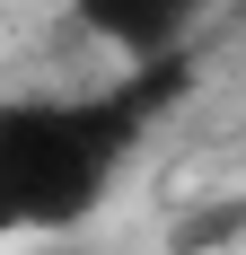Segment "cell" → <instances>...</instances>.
<instances>
[{"instance_id":"6da1fadb","label":"cell","mask_w":246,"mask_h":255,"mask_svg":"<svg viewBox=\"0 0 246 255\" xmlns=\"http://www.w3.org/2000/svg\"><path fill=\"white\" fill-rule=\"evenodd\" d=\"M141 132V97H18L0 106V229L79 220L106 194L123 141Z\"/></svg>"},{"instance_id":"7a4b0ae2","label":"cell","mask_w":246,"mask_h":255,"mask_svg":"<svg viewBox=\"0 0 246 255\" xmlns=\"http://www.w3.org/2000/svg\"><path fill=\"white\" fill-rule=\"evenodd\" d=\"M202 9L211 0H79V26L97 44H115L123 62H158L202 26Z\"/></svg>"}]
</instances>
